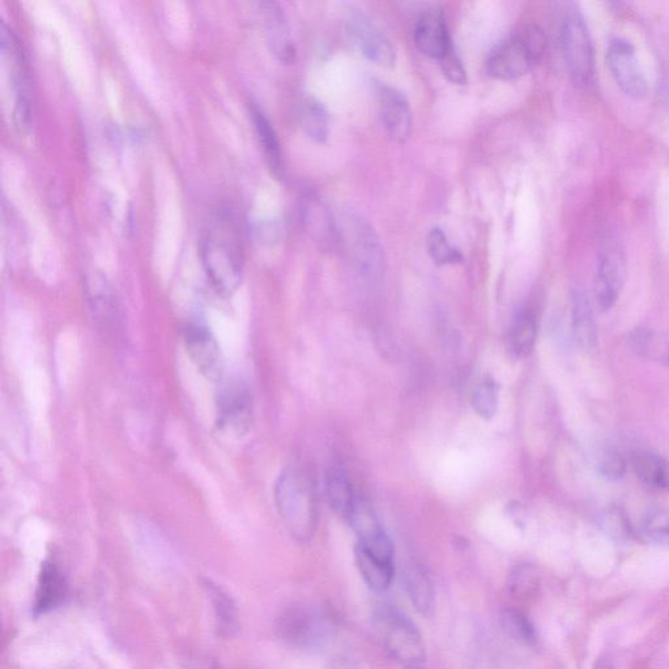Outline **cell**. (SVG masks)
Wrapping results in <instances>:
<instances>
[{
    "label": "cell",
    "mask_w": 669,
    "mask_h": 669,
    "mask_svg": "<svg viewBox=\"0 0 669 669\" xmlns=\"http://www.w3.org/2000/svg\"><path fill=\"white\" fill-rule=\"evenodd\" d=\"M200 258L208 280L221 296L240 288L245 271V251L240 228L227 213L208 221L200 242Z\"/></svg>",
    "instance_id": "cell-1"
},
{
    "label": "cell",
    "mask_w": 669,
    "mask_h": 669,
    "mask_svg": "<svg viewBox=\"0 0 669 669\" xmlns=\"http://www.w3.org/2000/svg\"><path fill=\"white\" fill-rule=\"evenodd\" d=\"M275 504L281 521L294 539L306 541L318 523L314 481L304 467H285L276 480Z\"/></svg>",
    "instance_id": "cell-2"
},
{
    "label": "cell",
    "mask_w": 669,
    "mask_h": 669,
    "mask_svg": "<svg viewBox=\"0 0 669 669\" xmlns=\"http://www.w3.org/2000/svg\"><path fill=\"white\" fill-rule=\"evenodd\" d=\"M547 36L535 24L519 27L489 54L487 71L498 80H514L528 74L544 57Z\"/></svg>",
    "instance_id": "cell-3"
},
{
    "label": "cell",
    "mask_w": 669,
    "mask_h": 669,
    "mask_svg": "<svg viewBox=\"0 0 669 669\" xmlns=\"http://www.w3.org/2000/svg\"><path fill=\"white\" fill-rule=\"evenodd\" d=\"M339 246L368 278H378L385 270V253L377 233L368 221L355 213H345L338 221Z\"/></svg>",
    "instance_id": "cell-4"
},
{
    "label": "cell",
    "mask_w": 669,
    "mask_h": 669,
    "mask_svg": "<svg viewBox=\"0 0 669 669\" xmlns=\"http://www.w3.org/2000/svg\"><path fill=\"white\" fill-rule=\"evenodd\" d=\"M254 400L241 379L221 381L216 394V428L228 440H241L253 425Z\"/></svg>",
    "instance_id": "cell-5"
},
{
    "label": "cell",
    "mask_w": 669,
    "mask_h": 669,
    "mask_svg": "<svg viewBox=\"0 0 669 669\" xmlns=\"http://www.w3.org/2000/svg\"><path fill=\"white\" fill-rule=\"evenodd\" d=\"M377 625L383 645L395 660L404 666H419L425 659V647L415 625L391 607L379 608Z\"/></svg>",
    "instance_id": "cell-6"
},
{
    "label": "cell",
    "mask_w": 669,
    "mask_h": 669,
    "mask_svg": "<svg viewBox=\"0 0 669 669\" xmlns=\"http://www.w3.org/2000/svg\"><path fill=\"white\" fill-rule=\"evenodd\" d=\"M562 53L570 78L578 87H585L594 75V46L583 17H566L561 29Z\"/></svg>",
    "instance_id": "cell-7"
},
{
    "label": "cell",
    "mask_w": 669,
    "mask_h": 669,
    "mask_svg": "<svg viewBox=\"0 0 669 669\" xmlns=\"http://www.w3.org/2000/svg\"><path fill=\"white\" fill-rule=\"evenodd\" d=\"M628 275V259L625 247L619 240L605 241L600 250L598 270H596L594 296L599 308L612 309L619 300Z\"/></svg>",
    "instance_id": "cell-8"
},
{
    "label": "cell",
    "mask_w": 669,
    "mask_h": 669,
    "mask_svg": "<svg viewBox=\"0 0 669 669\" xmlns=\"http://www.w3.org/2000/svg\"><path fill=\"white\" fill-rule=\"evenodd\" d=\"M609 71L626 96L641 100L649 93V83L639 62L637 50L626 38H615L607 51Z\"/></svg>",
    "instance_id": "cell-9"
},
{
    "label": "cell",
    "mask_w": 669,
    "mask_h": 669,
    "mask_svg": "<svg viewBox=\"0 0 669 669\" xmlns=\"http://www.w3.org/2000/svg\"><path fill=\"white\" fill-rule=\"evenodd\" d=\"M183 340H185L187 355L194 362L196 369L208 381L215 383L223 381L224 357L220 344L217 343L210 328L200 323H189L183 328Z\"/></svg>",
    "instance_id": "cell-10"
},
{
    "label": "cell",
    "mask_w": 669,
    "mask_h": 669,
    "mask_svg": "<svg viewBox=\"0 0 669 669\" xmlns=\"http://www.w3.org/2000/svg\"><path fill=\"white\" fill-rule=\"evenodd\" d=\"M347 521L359 538L357 545L383 560L394 561V545L368 501L359 498Z\"/></svg>",
    "instance_id": "cell-11"
},
{
    "label": "cell",
    "mask_w": 669,
    "mask_h": 669,
    "mask_svg": "<svg viewBox=\"0 0 669 669\" xmlns=\"http://www.w3.org/2000/svg\"><path fill=\"white\" fill-rule=\"evenodd\" d=\"M347 31L353 44L369 61L382 67H392L396 62V51L389 37L368 17L355 14L347 21Z\"/></svg>",
    "instance_id": "cell-12"
},
{
    "label": "cell",
    "mask_w": 669,
    "mask_h": 669,
    "mask_svg": "<svg viewBox=\"0 0 669 669\" xmlns=\"http://www.w3.org/2000/svg\"><path fill=\"white\" fill-rule=\"evenodd\" d=\"M381 125L394 142H406L412 130V112L407 98L395 88L381 87L378 93Z\"/></svg>",
    "instance_id": "cell-13"
},
{
    "label": "cell",
    "mask_w": 669,
    "mask_h": 669,
    "mask_svg": "<svg viewBox=\"0 0 669 669\" xmlns=\"http://www.w3.org/2000/svg\"><path fill=\"white\" fill-rule=\"evenodd\" d=\"M261 12L268 48L278 61L292 65L296 61L297 50L283 10L279 4L267 2L261 4Z\"/></svg>",
    "instance_id": "cell-14"
},
{
    "label": "cell",
    "mask_w": 669,
    "mask_h": 669,
    "mask_svg": "<svg viewBox=\"0 0 669 669\" xmlns=\"http://www.w3.org/2000/svg\"><path fill=\"white\" fill-rule=\"evenodd\" d=\"M415 40L421 53L437 61H441L454 50L445 17L438 11H428L420 17L416 25Z\"/></svg>",
    "instance_id": "cell-15"
},
{
    "label": "cell",
    "mask_w": 669,
    "mask_h": 669,
    "mask_svg": "<svg viewBox=\"0 0 669 669\" xmlns=\"http://www.w3.org/2000/svg\"><path fill=\"white\" fill-rule=\"evenodd\" d=\"M302 220L310 236L322 247L335 249L339 246L338 220L332 217L325 204L309 196L302 206Z\"/></svg>",
    "instance_id": "cell-16"
},
{
    "label": "cell",
    "mask_w": 669,
    "mask_h": 669,
    "mask_svg": "<svg viewBox=\"0 0 669 669\" xmlns=\"http://www.w3.org/2000/svg\"><path fill=\"white\" fill-rule=\"evenodd\" d=\"M67 595V583L65 577L53 562H44L42 565L40 579L34 603V612L37 615L57 608L63 603Z\"/></svg>",
    "instance_id": "cell-17"
},
{
    "label": "cell",
    "mask_w": 669,
    "mask_h": 669,
    "mask_svg": "<svg viewBox=\"0 0 669 669\" xmlns=\"http://www.w3.org/2000/svg\"><path fill=\"white\" fill-rule=\"evenodd\" d=\"M573 334L575 342L582 351H594L598 345V328L594 311L587 294L582 291L575 292L573 298Z\"/></svg>",
    "instance_id": "cell-18"
},
{
    "label": "cell",
    "mask_w": 669,
    "mask_h": 669,
    "mask_svg": "<svg viewBox=\"0 0 669 669\" xmlns=\"http://www.w3.org/2000/svg\"><path fill=\"white\" fill-rule=\"evenodd\" d=\"M355 558L361 577L372 590L383 592L391 586L395 574L394 561L374 556L360 545H356Z\"/></svg>",
    "instance_id": "cell-19"
},
{
    "label": "cell",
    "mask_w": 669,
    "mask_h": 669,
    "mask_svg": "<svg viewBox=\"0 0 669 669\" xmlns=\"http://www.w3.org/2000/svg\"><path fill=\"white\" fill-rule=\"evenodd\" d=\"M404 586L416 611L424 616L432 615L436 592L428 573L419 565H409L404 573Z\"/></svg>",
    "instance_id": "cell-20"
},
{
    "label": "cell",
    "mask_w": 669,
    "mask_h": 669,
    "mask_svg": "<svg viewBox=\"0 0 669 669\" xmlns=\"http://www.w3.org/2000/svg\"><path fill=\"white\" fill-rule=\"evenodd\" d=\"M326 497L328 505L339 517L347 519L359 497L353 492L351 481L339 467H332L326 476Z\"/></svg>",
    "instance_id": "cell-21"
},
{
    "label": "cell",
    "mask_w": 669,
    "mask_h": 669,
    "mask_svg": "<svg viewBox=\"0 0 669 669\" xmlns=\"http://www.w3.org/2000/svg\"><path fill=\"white\" fill-rule=\"evenodd\" d=\"M251 121H253L255 132L264 155L271 169L274 170L276 176L283 172V152L278 138V134L274 127H272L270 119L266 117L263 110L257 104H250Z\"/></svg>",
    "instance_id": "cell-22"
},
{
    "label": "cell",
    "mask_w": 669,
    "mask_h": 669,
    "mask_svg": "<svg viewBox=\"0 0 669 669\" xmlns=\"http://www.w3.org/2000/svg\"><path fill=\"white\" fill-rule=\"evenodd\" d=\"M630 462H632L634 474L643 483L669 493V460L658 454L650 453V451H636Z\"/></svg>",
    "instance_id": "cell-23"
},
{
    "label": "cell",
    "mask_w": 669,
    "mask_h": 669,
    "mask_svg": "<svg viewBox=\"0 0 669 669\" xmlns=\"http://www.w3.org/2000/svg\"><path fill=\"white\" fill-rule=\"evenodd\" d=\"M301 129L315 143H325L330 132V115L325 105L313 96H306L298 109Z\"/></svg>",
    "instance_id": "cell-24"
},
{
    "label": "cell",
    "mask_w": 669,
    "mask_h": 669,
    "mask_svg": "<svg viewBox=\"0 0 669 669\" xmlns=\"http://www.w3.org/2000/svg\"><path fill=\"white\" fill-rule=\"evenodd\" d=\"M283 630L285 636L296 642H317L326 634L327 626L305 609H292L284 617Z\"/></svg>",
    "instance_id": "cell-25"
},
{
    "label": "cell",
    "mask_w": 669,
    "mask_h": 669,
    "mask_svg": "<svg viewBox=\"0 0 669 669\" xmlns=\"http://www.w3.org/2000/svg\"><path fill=\"white\" fill-rule=\"evenodd\" d=\"M538 339V321L530 310H524L514 319L509 331V348L518 359H526L534 352Z\"/></svg>",
    "instance_id": "cell-26"
},
{
    "label": "cell",
    "mask_w": 669,
    "mask_h": 669,
    "mask_svg": "<svg viewBox=\"0 0 669 669\" xmlns=\"http://www.w3.org/2000/svg\"><path fill=\"white\" fill-rule=\"evenodd\" d=\"M629 344L638 356L669 362V338L660 332L639 328L630 334Z\"/></svg>",
    "instance_id": "cell-27"
},
{
    "label": "cell",
    "mask_w": 669,
    "mask_h": 669,
    "mask_svg": "<svg viewBox=\"0 0 669 669\" xmlns=\"http://www.w3.org/2000/svg\"><path fill=\"white\" fill-rule=\"evenodd\" d=\"M501 625L504 632L513 641L526 647L538 646V633L526 613L517 608H506L501 613Z\"/></svg>",
    "instance_id": "cell-28"
},
{
    "label": "cell",
    "mask_w": 669,
    "mask_h": 669,
    "mask_svg": "<svg viewBox=\"0 0 669 669\" xmlns=\"http://www.w3.org/2000/svg\"><path fill=\"white\" fill-rule=\"evenodd\" d=\"M540 587V574L535 566L523 564L513 569L507 578V590L515 599L527 600L536 595Z\"/></svg>",
    "instance_id": "cell-29"
},
{
    "label": "cell",
    "mask_w": 669,
    "mask_h": 669,
    "mask_svg": "<svg viewBox=\"0 0 669 669\" xmlns=\"http://www.w3.org/2000/svg\"><path fill=\"white\" fill-rule=\"evenodd\" d=\"M472 408L477 416L485 420L492 419L498 409V386L490 376H484L476 382L471 394Z\"/></svg>",
    "instance_id": "cell-30"
},
{
    "label": "cell",
    "mask_w": 669,
    "mask_h": 669,
    "mask_svg": "<svg viewBox=\"0 0 669 669\" xmlns=\"http://www.w3.org/2000/svg\"><path fill=\"white\" fill-rule=\"evenodd\" d=\"M428 251L434 263L438 266H447V264H458L463 261V255L457 247L450 244L446 233L440 228H433L428 234Z\"/></svg>",
    "instance_id": "cell-31"
},
{
    "label": "cell",
    "mask_w": 669,
    "mask_h": 669,
    "mask_svg": "<svg viewBox=\"0 0 669 669\" xmlns=\"http://www.w3.org/2000/svg\"><path fill=\"white\" fill-rule=\"evenodd\" d=\"M643 535L651 543L669 547V510H658L645 519Z\"/></svg>",
    "instance_id": "cell-32"
},
{
    "label": "cell",
    "mask_w": 669,
    "mask_h": 669,
    "mask_svg": "<svg viewBox=\"0 0 669 669\" xmlns=\"http://www.w3.org/2000/svg\"><path fill=\"white\" fill-rule=\"evenodd\" d=\"M626 470H628V462L624 455L613 449L605 451L599 463V471L604 479L609 481L624 479Z\"/></svg>",
    "instance_id": "cell-33"
},
{
    "label": "cell",
    "mask_w": 669,
    "mask_h": 669,
    "mask_svg": "<svg viewBox=\"0 0 669 669\" xmlns=\"http://www.w3.org/2000/svg\"><path fill=\"white\" fill-rule=\"evenodd\" d=\"M440 65L443 71V75L446 76L450 82L458 85H464L467 83V74L466 70L462 65L455 50L447 54L445 58L441 59Z\"/></svg>",
    "instance_id": "cell-34"
},
{
    "label": "cell",
    "mask_w": 669,
    "mask_h": 669,
    "mask_svg": "<svg viewBox=\"0 0 669 669\" xmlns=\"http://www.w3.org/2000/svg\"><path fill=\"white\" fill-rule=\"evenodd\" d=\"M595 669H613V667L607 660H599V662L595 664Z\"/></svg>",
    "instance_id": "cell-35"
},
{
    "label": "cell",
    "mask_w": 669,
    "mask_h": 669,
    "mask_svg": "<svg viewBox=\"0 0 669 669\" xmlns=\"http://www.w3.org/2000/svg\"><path fill=\"white\" fill-rule=\"evenodd\" d=\"M404 669H423V668H420L419 666H408Z\"/></svg>",
    "instance_id": "cell-36"
}]
</instances>
